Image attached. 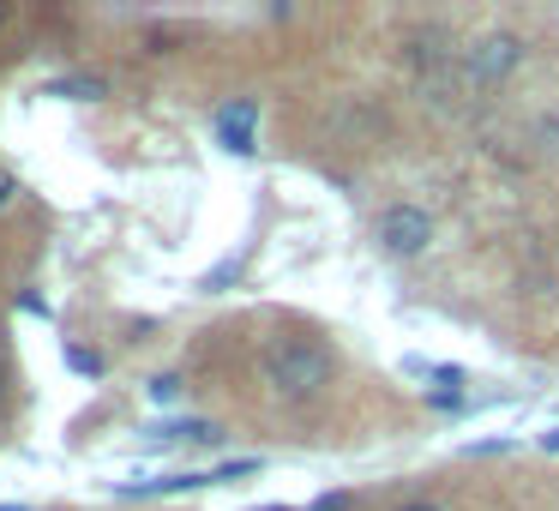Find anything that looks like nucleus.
<instances>
[{"label": "nucleus", "mask_w": 559, "mask_h": 511, "mask_svg": "<svg viewBox=\"0 0 559 511\" xmlns=\"http://www.w3.org/2000/svg\"><path fill=\"white\" fill-rule=\"evenodd\" d=\"M145 397L163 409V403H175V397H181V379H175V373H157V379L145 385Z\"/></svg>", "instance_id": "nucleus-6"}, {"label": "nucleus", "mask_w": 559, "mask_h": 511, "mask_svg": "<svg viewBox=\"0 0 559 511\" xmlns=\"http://www.w3.org/2000/svg\"><path fill=\"white\" fill-rule=\"evenodd\" d=\"M427 403H433V409H463V397H457V391H433Z\"/></svg>", "instance_id": "nucleus-11"}, {"label": "nucleus", "mask_w": 559, "mask_h": 511, "mask_svg": "<svg viewBox=\"0 0 559 511\" xmlns=\"http://www.w3.org/2000/svg\"><path fill=\"white\" fill-rule=\"evenodd\" d=\"M535 133H542V139H547V145H554V151H559V115H542V127H535Z\"/></svg>", "instance_id": "nucleus-10"}, {"label": "nucleus", "mask_w": 559, "mask_h": 511, "mask_svg": "<svg viewBox=\"0 0 559 511\" xmlns=\"http://www.w3.org/2000/svg\"><path fill=\"white\" fill-rule=\"evenodd\" d=\"M313 511H355V494H325Z\"/></svg>", "instance_id": "nucleus-9"}, {"label": "nucleus", "mask_w": 559, "mask_h": 511, "mask_svg": "<svg viewBox=\"0 0 559 511\" xmlns=\"http://www.w3.org/2000/svg\"><path fill=\"white\" fill-rule=\"evenodd\" d=\"M0 385H7V367H0Z\"/></svg>", "instance_id": "nucleus-16"}, {"label": "nucleus", "mask_w": 559, "mask_h": 511, "mask_svg": "<svg viewBox=\"0 0 559 511\" xmlns=\"http://www.w3.org/2000/svg\"><path fill=\"white\" fill-rule=\"evenodd\" d=\"M211 127H217V139L223 145L235 151V157H247V151H253V127H259V103H223L217 115H211Z\"/></svg>", "instance_id": "nucleus-4"}, {"label": "nucleus", "mask_w": 559, "mask_h": 511, "mask_svg": "<svg viewBox=\"0 0 559 511\" xmlns=\"http://www.w3.org/2000/svg\"><path fill=\"white\" fill-rule=\"evenodd\" d=\"M13 193H19V181L13 175H0V205H13Z\"/></svg>", "instance_id": "nucleus-12"}, {"label": "nucleus", "mask_w": 559, "mask_h": 511, "mask_svg": "<svg viewBox=\"0 0 559 511\" xmlns=\"http://www.w3.org/2000/svg\"><path fill=\"white\" fill-rule=\"evenodd\" d=\"M427 241H433V217H427L421 205H385L379 211V247L397 259H415L427 253Z\"/></svg>", "instance_id": "nucleus-2"}, {"label": "nucleus", "mask_w": 559, "mask_h": 511, "mask_svg": "<svg viewBox=\"0 0 559 511\" xmlns=\"http://www.w3.org/2000/svg\"><path fill=\"white\" fill-rule=\"evenodd\" d=\"M542 445H547V451H559V427H554V433H542Z\"/></svg>", "instance_id": "nucleus-14"}, {"label": "nucleus", "mask_w": 559, "mask_h": 511, "mask_svg": "<svg viewBox=\"0 0 559 511\" xmlns=\"http://www.w3.org/2000/svg\"><path fill=\"white\" fill-rule=\"evenodd\" d=\"M397 511H445V506H433V499H409V506H397Z\"/></svg>", "instance_id": "nucleus-13"}, {"label": "nucleus", "mask_w": 559, "mask_h": 511, "mask_svg": "<svg viewBox=\"0 0 559 511\" xmlns=\"http://www.w3.org/2000/svg\"><path fill=\"white\" fill-rule=\"evenodd\" d=\"M331 349L319 337H277L265 355V379L277 397H313V391L331 385Z\"/></svg>", "instance_id": "nucleus-1"}, {"label": "nucleus", "mask_w": 559, "mask_h": 511, "mask_svg": "<svg viewBox=\"0 0 559 511\" xmlns=\"http://www.w3.org/2000/svg\"><path fill=\"white\" fill-rule=\"evenodd\" d=\"M518 61H523V43L511 37V31H487V37L469 49V79L487 91V85H499V79L518 73Z\"/></svg>", "instance_id": "nucleus-3"}, {"label": "nucleus", "mask_w": 559, "mask_h": 511, "mask_svg": "<svg viewBox=\"0 0 559 511\" xmlns=\"http://www.w3.org/2000/svg\"><path fill=\"white\" fill-rule=\"evenodd\" d=\"M0 19H7V13H0Z\"/></svg>", "instance_id": "nucleus-17"}, {"label": "nucleus", "mask_w": 559, "mask_h": 511, "mask_svg": "<svg viewBox=\"0 0 559 511\" xmlns=\"http://www.w3.org/2000/svg\"><path fill=\"white\" fill-rule=\"evenodd\" d=\"M235 277H241V253H235V259H223L217 271H205V283H199V289H223V283H235Z\"/></svg>", "instance_id": "nucleus-7"}, {"label": "nucleus", "mask_w": 559, "mask_h": 511, "mask_svg": "<svg viewBox=\"0 0 559 511\" xmlns=\"http://www.w3.org/2000/svg\"><path fill=\"white\" fill-rule=\"evenodd\" d=\"M0 511H25V506H0Z\"/></svg>", "instance_id": "nucleus-15"}, {"label": "nucleus", "mask_w": 559, "mask_h": 511, "mask_svg": "<svg viewBox=\"0 0 559 511\" xmlns=\"http://www.w3.org/2000/svg\"><path fill=\"white\" fill-rule=\"evenodd\" d=\"M67 367H73V373H103V361L91 349H67Z\"/></svg>", "instance_id": "nucleus-8"}, {"label": "nucleus", "mask_w": 559, "mask_h": 511, "mask_svg": "<svg viewBox=\"0 0 559 511\" xmlns=\"http://www.w3.org/2000/svg\"><path fill=\"white\" fill-rule=\"evenodd\" d=\"M103 91H109V85H103V79H55V85H49V97H79V103H91V97H103Z\"/></svg>", "instance_id": "nucleus-5"}]
</instances>
